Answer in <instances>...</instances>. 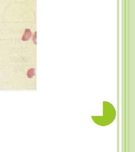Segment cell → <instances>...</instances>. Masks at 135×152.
<instances>
[{"label":"cell","mask_w":135,"mask_h":152,"mask_svg":"<svg viewBox=\"0 0 135 152\" xmlns=\"http://www.w3.org/2000/svg\"><path fill=\"white\" fill-rule=\"evenodd\" d=\"M104 116L101 117L99 118H102V117H104V118L101 120L99 123V125H102V126L108 125L113 121V120H111L108 117H110V118H113V117L114 118L115 115V114H114L113 115V114H115V112L113 113V110H114L113 107L108 102H104Z\"/></svg>","instance_id":"6da1fadb"},{"label":"cell","mask_w":135,"mask_h":152,"mask_svg":"<svg viewBox=\"0 0 135 152\" xmlns=\"http://www.w3.org/2000/svg\"><path fill=\"white\" fill-rule=\"evenodd\" d=\"M32 36V33L31 32V31L29 29H26L22 37V41H27L31 38Z\"/></svg>","instance_id":"7a4b0ae2"},{"label":"cell","mask_w":135,"mask_h":152,"mask_svg":"<svg viewBox=\"0 0 135 152\" xmlns=\"http://www.w3.org/2000/svg\"><path fill=\"white\" fill-rule=\"evenodd\" d=\"M34 76H35V69L34 68L29 69L27 72L28 77L29 78H32Z\"/></svg>","instance_id":"3957f363"},{"label":"cell","mask_w":135,"mask_h":152,"mask_svg":"<svg viewBox=\"0 0 135 152\" xmlns=\"http://www.w3.org/2000/svg\"><path fill=\"white\" fill-rule=\"evenodd\" d=\"M36 32L34 33V39H33V41H34V44H36V40H35V38H36Z\"/></svg>","instance_id":"277c9868"}]
</instances>
